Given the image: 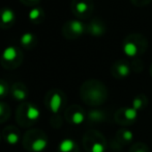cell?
<instances>
[{"instance_id":"7a4b0ae2","label":"cell","mask_w":152,"mask_h":152,"mask_svg":"<svg viewBox=\"0 0 152 152\" xmlns=\"http://www.w3.org/2000/svg\"><path fill=\"white\" fill-rule=\"evenodd\" d=\"M147 47L145 38L141 35H132L125 40L123 44V50L127 56L136 57L143 53Z\"/></svg>"},{"instance_id":"d6986e66","label":"cell","mask_w":152,"mask_h":152,"mask_svg":"<svg viewBox=\"0 0 152 152\" xmlns=\"http://www.w3.org/2000/svg\"><path fill=\"white\" fill-rule=\"evenodd\" d=\"M6 140H7V142L10 143V144L12 145H15L18 143L19 141V136L17 133H15V132H12V133H10L7 136H6Z\"/></svg>"},{"instance_id":"30bf717a","label":"cell","mask_w":152,"mask_h":152,"mask_svg":"<svg viewBox=\"0 0 152 152\" xmlns=\"http://www.w3.org/2000/svg\"><path fill=\"white\" fill-rule=\"evenodd\" d=\"M146 104H147L146 96L141 94L138 97L134 98V102H132V108L136 110H141V108H144V106H146Z\"/></svg>"},{"instance_id":"2e32d148","label":"cell","mask_w":152,"mask_h":152,"mask_svg":"<svg viewBox=\"0 0 152 152\" xmlns=\"http://www.w3.org/2000/svg\"><path fill=\"white\" fill-rule=\"evenodd\" d=\"M12 95L17 100H24L26 98V91L23 89H15L12 90Z\"/></svg>"},{"instance_id":"5bb4252c","label":"cell","mask_w":152,"mask_h":152,"mask_svg":"<svg viewBox=\"0 0 152 152\" xmlns=\"http://www.w3.org/2000/svg\"><path fill=\"white\" fill-rule=\"evenodd\" d=\"M39 115H40L39 110H38L37 108H35V106L29 105L28 110H27V113H26V116H27V118H28L29 120H36V119H38Z\"/></svg>"},{"instance_id":"603a6c76","label":"cell","mask_w":152,"mask_h":152,"mask_svg":"<svg viewBox=\"0 0 152 152\" xmlns=\"http://www.w3.org/2000/svg\"><path fill=\"white\" fill-rule=\"evenodd\" d=\"M4 108H5V106H4L2 103H0V116H1L4 113Z\"/></svg>"},{"instance_id":"4fadbf2b","label":"cell","mask_w":152,"mask_h":152,"mask_svg":"<svg viewBox=\"0 0 152 152\" xmlns=\"http://www.w3.org/2000/svg\"><path fill=\"white\" fill-rule=\"evenodd\" d=\"M75 147V143L72 142L69 139H66V140H63L59 145V150L61 152H70L74 149Z\"/></svg>"},{"instance_id":"5b68a950","label":"cell","mask_w":152,"mask_h":152,"mask_svg":"<svg viewBox=\"0 0 152 152\" xmlns=\"http://www.w3.org/2000/svg\"><path fill=\"white\" fill-rule=\"evenodd\" d=\"M112 73L115 77H126L129 75L130 68L126 62L119 61L112 67Z\"/></svg>"},{"instance_id":"d4e9b609","label":"cell","mask_w":152,"mask_h":152,"mask_svg":"<svg viewBox=\"0 0 152 152\" xmlns=\"http://www.w3.org/2000/svg\"><path fill=\"white\" fill-rule=\"evenodd\" d=\"M150 73H151V75H152V66H151V68H150Z\"/></svg>"},{"instance_id":"cb8c5ba5","label":"cell","mask_w":152,"mask_h":152,"mask_svg":"<svg viewBox=\"0 0 152 152\" xmlns=\"http://www.w3.org/2000/svg\"><path fill=\"white\" fill-rule=\"evenodd\" d=\"M29 1H31V2H36V1H38V0H29Z\"/></svg>"},{"instance_id":"6da1fadb","label":"cell","mask_w":152,"mask_h":152,"mask_svg":"<svg viewBox=\"0 0 152 152\" xmlns=\"http://www.w3.org/2000/svg\"><path fill=\"white\" fill-rule=\"evenodd\" d=\"M82 95H85L86 101L91 104H99L107 97V89L99 81H88L82 89Z\"/></svg>"},{"instance_id":"9c48e42d","label":"cell","mask_w":152,"mask_h":152,"mask_svg":"<svg viewBox=\"0 0 152 152\" xmlns=\"http://www.w3.org/2000/svg\"><path fill=\"white\" fill-rule=\"evenodd\" d=\"M49 105H50V108L53 113L58 112L62 105V98L60 94L57 93V92L53 94L50 99H49Z\"/></svg>"},{"instance_id":"9a60e30c","label":"cell","mask_w":152,"mask_h":152,"mask_svg":"<svg viewBox=\"0 0 152 152\" xmlns=\"http://www.w3.org/2000/svg\"><path fill=\"white\" fill-rule=\"evenodd\" d=\"M33 42H34V36L32 35V33H26L21 38V43H22V45H24V46H26V47L31 45V43H33Z\"/></svg>"},{"instance_id":"ac0fdd59","label":"cell","mask_w":152,"mask_h":152,"mask_svg":"<svg viewBox=\"0 0 152 152\" xmlns=\"http://www.w3.org/2000/svg\"><path fill=\"white\" fill-rule=\"evenodd\" d=\"M72 120V122H74L75 124H81L83 121H84V114H83L82 112L74 113Z\"/></svg>"},{"instance_id":"ffe728a7","label":"cell","mask_w":152,"mask_h":152,"mask_svg":"<svg viewBox=\"0 0 152 152\" xmlns=\"http://www.w3.org/2000/svg\"><path fill=\"white\" fill-rule=\"evenodd\" d=\"M6 93H7V85L3 81H0V97L4 96Z\"/></svg>"},{"instance_id":"52a82bcc","label":"cell","mask_w":152,"mask_h":152,"mask_svg":"<svg viewBox=\"0 0 152 152\" xmlns=\"http://www.w3.org/2000/svg\"><path fill=\"white\" fill-rule=\"evenodd\" d=\"M88 31L93 36H100L102 33H104L106 31V26L104 24L98 19H95L89 24L88 26Z\"/></svg>"},{"instance_id":"7402d4cb","label":"cell","mask_w":152,"mask_h":152,"mask_svg":"<svg viewBox=\"0 0 152 152\" xmlns=\"http://www.w3.org/2000/svg\"><path fill=\"white\" fill-rule=\"evenodd\" d=\"M104 151V147L100 144H94L92 147V152H102Z\"/></svg>"},{"instance_id":"277c9868","label":"cell","mask_w":152,"mask_h":152,"mask_svg":"<svg viewBox=\"0 0 152 152\" xmlns=\"http://www.w3.org/2000/svg\"><path fill=\"white\" fill-rule=\"evenodd\" d=\"M85 30V25L83 24L81 21L74 20L69 21L68 23H66L65 28H64V33H69L67 36V38H77L79 36H81Z\"/></svg>"},{"instance_id":"7c38bea8","label":"cell","mask_w":152,"mask_h":152,"mask_svg":"<svg viewBox=\"0 0 152 152\" xmlns=\"http://www.w3.org/2000/svg\"><path fill=\"white\" fill-rule=\"evenodd\" d=\"M47 147V141L45 139H37L33 142L31 148L34 152H42Z\"/></svg>"},{"instance_id":"e0dca14e","label":"cell","mask_w":152,"mask_h":152,"mask_svg":"<svg viewBox=\"0 0 152 152\" xmlns=\"http://www.w3.org/2000/svg\"><path fill=\"white\" fill-rule=\"evenodd\" d=\"M42 16V10H39V8H32L30 12H29V19L32 21L37 20Z\"/></svg>"},{"instance_id":"ba28073f","label":"cell","mask_w":152,"mask_h":152,"mask_svg":"<svg viewBox=\"0 0 152 152\" xmlns=\"http://www.w3.org/2000/svg\"><path fill=\"white\" fill-rule=\"evenodd\" d=\"M19 57V52H18V48L16 47H6L3 50L2 53V61H5L7 63H12L15 62L17 59Z\"/></svg>"},{"instance_id":"3957f363","label":"cell","mask_w":152,"mask_h":152,"mask_svg":"<svg viewBox=\"0 0 152 152\" xmlns=\"http://www.w3.org/2000/svg\"><path fill=\"white\" fill-rule=\"evenodd\" d=\"M72 12L78 17H88L93 10V3L91 0H74Z\"/></svg>"},{"instance_id":"8992f818","label":"cell","mask_w":152,"mask_h":152,"mask_svg":"<svg viewBox=\"0 0 152 152\" xmlns=\"http://www.w3.org/2000/svg\"><path fill=\"white\" fill-rule=\"evenodd\" d=\"M16 19V15L15 13L12 12L10 8L8 7H5L0 12V25L1 24H4L6 25H12V23L15 21Z\"/></svg>"},{"instance_id":"8fae6325","label":"cell","mask_w":152,"mask_h":152,"mask_svg":"<svg viewBox=\"0 0 152 152\" xmlns=\"http://www.w3.org/2000/svg\"><path fill=\"white\" fill-rule=\"evenodd\" d=\"M119 113L122 114V116H124V118L128 121H134L137 118V110L134 108H122V110H119Z\"/></svg>"},{"instance_id":"44dd1931","label":"cell","mask_w":152,"mask_h":152,"mask_svg":"<svg viewBox=\"0 0 152 152\" xmlns=\"http://www.w3.org/2000/svg\"><path fill=\"white\" fill-rule=\"evenodd\" d=\"M132 3L137 6H142V5H146L147 3L151 1V0H132Z\"/></svg>"}]
</instances>
